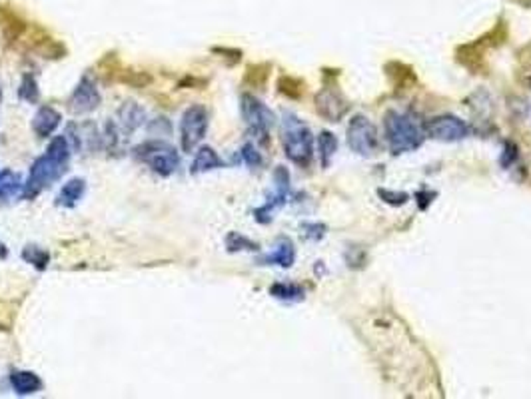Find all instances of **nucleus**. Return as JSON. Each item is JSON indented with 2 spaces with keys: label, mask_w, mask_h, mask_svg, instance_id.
<instances>
[{
  "label": "nucleus",
  "mask_w": 531,
  "mask_h": 399,
  "mask_svg": "<svg viewBox=\"0 0 531 399\" xmlns=\"http://www.w3.org/2000/svg\"><path fill=\"white\" fill-rule=\"evenodd\" d=\"M383 126H385V140L393 154L412 152L415 148L422 146L424 142L425 128L420 126V122L407 112L390 110L383 116Z\"/></svg>",
  "instance_id": "1"
},
{
  "label": "nucleus",
  "mask_w": 531,
  "mask_h": 399,
  "mask_svg": "<svg viewBox=\"0 0 531 399\" xmlns=\"http://www.w3.org/2000/svg\"><path fill=\"white\" fill-rule=\"evenodd\" d=\"M284 150H286V156L297 164V166H302V168H306L310 162H312V154H314V150H312V132H310V128L294 114H284Z\"/></svg>",
  "instance_id": "2"
},
{
  "label": "nucleus",
  "mask_w": 531,
  "mask_h": 399,
  "mask_svg": "<svg viewBox=\"0 0 531 399\" xmlns=\"http://www.w3.org/2000/svg\"><path fill=\"white\" fill-rule=\"evenodd\" d=\"M134 156L140 162L148 164L154 172H158L160 176H170L174 170L178 168L180 160H178V152L174 146L162 142V140H150L140 146L134 148Z\"/></svg>",
  "instance_id": "3"
},
{
  "label": "nucleus",
  "mask_w": 531,
  "mask_h": 399,
  "mask_svg": "<svg viewBox=\"0 0 531 399\" xmlns=\"http://www.w3.org/2000/svg\"><path fill=\"white\" fill-rule=\"evenodd\" d=\"M66 170V162L58 160V158L50 156L48 152L40 156L31 168V176L24 188V198H34L38 196L44 188H48L53 182L60 178Z\"/></svg>",
  "instance_id": "4"
},
{
  "label": "nucleus",
  "mask_w": 531,
  "mask_h": 399,
  "mask_svg": "<svg viewBox=\"0 0 531 399\" xmlns=\"http://www.w3.org/2000/svg\"><path fill=\"white\" fill-rule=\"evenodd\" d=\"M206 130H208V112H206V108H204L202 104L190 106V108L184 112V116H182V150H184V152H192L194 148L202 142Z\"/></svg>",
  "instance_id": "5"
},
{
  "label": "nucleus",
  "mask_w": 531,
  "mask_h": 399,
  "mask_svg": "<svg viewBox=\"0 0 531 399\" xmlns=\"http://www.w3.org/2000/svg\"><path fill=\"white\" fill-rule=\"evenodd\" d=\"M242 116L250 132L256 138H260L264 144H268V130L274 124V114L260 100H256L254 96L244 94L242 96Z\"/></svg>",
  "instance_id": "6"
},
{
  "label": "nucleus",
  "mask_w": 531,
  "mask_h": 399,
  "mask_svg": "<svg viewBox=\"0 0 531 399\" xmlns=\"http://www.w3.org/2000/svg\"><path fill=\"white\" fill-rule=\"evenodd\" d=\"M348 144L361 156H373L378 152V132L366 116H356L350 122Z\"/></svg>",
  "instance_id": "7"
},
{
  "label": "nucleus",
  "mask_w": 531,
  "mask_h": 399,
  "mask_svg": "<svg viewBox=\"0 0 531 399\" xmlns=\"http://www.w3.org/2000/svg\"><path fill=\"white\" fill-rule=\"evenodd\" d=\"M425 134L442 142H457L469 134V126L456 116H437L425 124Z\"/></svg>",
  "instance_id": "8"
},
{
  "label": "nucleus",
  "mask_w": 531,
  "mask_h": 399,
  "mask_svg": "<svg viewBox=\"0 0 531 399\" xmlns=\"http://www.w3.org/2000/svg\"><path fill=\"white\" fill-rule=\"evenodd\" d=\"M316 110L328 122H340L341 118L350 112V104L340 92L332 88H324L316 94Z\"/></svg>",
  "instance_id": "9"
},
{
  "label": "nucleus",
  "mask_w": 531,
  "mask_h": 399,
  "mask_svg": "<svg viewBox=\"0 0 531 399\" xmlns=\"http://www.w3.org/2000/svg\"><path fill=\"white\" fill-rule=\"evenodd\" d=\"M98 104H100V92L96 88L94 80L90 76H82V80L78 82L75 94L70 98V108L78 114H84V112L94 110Z\"/></svg>",
  "instance_id": "10"
},
{
  "label": "nucleus",
  "mask_w": 531,
  "mask_h": 399,
  "mask_svg": "<svg viewBox=\"0 0 531 399\" xmlns=\"http://www.w3.org/2000/svg\"><path fill=\"white\" fill-rule=\"evenodd\" d=\"M58 124H60V114L54 110L53 106H43L32 118V130L40 138L50 136L58 128Z\"/></svg>",
  "instance_id": "11"
},
{
  "label": "nucleus",
  "mask_w": 531,
  "mask_h": 399,
  "mask_svg": "<svg viewBox=\"0 0 531 399\" xmlns=\"http://www.w3.org/2000/svg\"><path fill=\"white\" fill-rule=\"evenodd\" d=\"M142 122H144V110L138 104L124 102L122 108L118 110V124L122 126V130L126 134H130V132H134L138 126H142Z\"/></svg>",
  "instance_id": "12"
},
{
  "label": "nucleus",
  "mask_w": 531,
  "mask_h": 399,
  "mask_svg": "<svg viewBox=\"0 0 531 399\" xmlns=\"http://www.w3.org/2000/svg\"><path fill=\"white\" fill-rule=\"evenodd\" d=\"M11 383L18 395H31L43 389V379L32 371H16L11 376Z\"/></svg>",
  "instance_id": "13"
},
{
  "label": "nucleus",
  "mask_w": 531,
  "mask_h": 399,
  "mask_svg": "<svg viewBox=\"0 0 531 399\" xmlns=\"http://www.w3.org/2000/svg\"><path fill=\"white\" fill-rule=\"evenodd\" d=\"M222 166V158L218 156L210 146H202L196 152V158L192 162V174H200L206 170H214Z\"/></svg>",
  "instance_id": "14"
},
{
  "label": "nucleus",
  "mask_w": 531,
  "mask_h": 399,
  "mask_svg": "<svg viewBox=\"0 0 531 399\" xmlns=\"http://www.w3.org/2000/svg\"><path fill=\"white\" fill-rule=\"evenodd\" d=\"M294 258H296V252H294V246H292V242L286 240V238H282V240L278 242L276 250L266 256L264 262L278 263V266H282V268H290V266L294 263Z\"/></svg>",
  "instance_id": "15"
},
{
  "label": "nucleus",
  "mask_w": 531,
  "mask_h": 399,
  "mask_svg": "<svg viewBox=\"0 0 531 399\" xmlns=\"http://www.w3.org/2000/svg\"><path fill=\"white\" fill-rule=\"evenodd\" d=\"M84 188V180L72 178L68 184H64L62 190H60V194H58V204H60V206H66V208H72L76 202L82 198Z\"/></svg>",
  "instance_id": "16"
},
{
  "label": "nucleus",
  "mask_w": 531,
  "mask_h": 399,
  "mask_svg": "<svg viewBox=\"0 0 531 399\" xmlns=\"http://www.w3.org/2000/svg\"><path fill=\"white\" fill-rule=\"evenodd\" d=\"M22 190V182L18 174H14L12 170H2L0 172V198L11 200L14 198Z\"/></svg>",
  "instance_id": "17"
},
{
  "label": "nucleus",
  "mask_w": 531,
  "mask_h": 399,
  "mask_svg": "<svg viewBox=\"0 0 531 399\" xmlns=\"http://www.w3.org/2000/svg\"><path fill=\"white\" fill-rule=\"evenodd\" d=\"M278 88H280L282 94H286L292 100H297L304 94V82L300 78H294V76H282L280 82H278Z\"/></svg>",
  "instance_id": "18"
},
{
  "label": "nucleus",
  "mask_w": 531,
  "mask_h": 399,
  "mask_svg": "<svg viewBox=\"0 0 531 399\" xmlns=\"http://www.w3.org/2000/svg\"><path fill=\"white\" fill-rule=\"evenodd\" d=\"M319 152H322V164H324V168L329 166V162H332V156L336 154V148H338V140L336 136L332 134V132H322L319 134Z\"/></svg>",
  "instance_id": "19"
},
{
  "label": "nucleus",
  "mask_w": 531,
  "mask_h": 399,
  "mask_svg": "<svg viewBox=\"0 0 531 399\" xmlns=\"http://www.w3.org/2000/svg\"><path fill=\"white\" fill-rule=\"evenodd\" d=\"M268 74H270V66L268 64H254V66H248L246 70V84L254 86V88H262L268 80Z\"/></svg>",
  "instance_id": "20"
},
{
  "label": "nucleus",
  "mask_w": 531,
  "mask_h": 399,
  "mask_svg": "<svg viewBox=\"0 0 531 399\" xmlns=\"http://www.w3.org/2000/svg\"><path fill=\"white\" fill-rule=\"evenodd\" d=\"M270 294L274 297H280V300H288V302H296V300H302L304 297V290L296 284H276L270 288Z\"/></svg>",
  "instance_id": "21"
},
{
  "label": "nucleus",
  "mask_w": 531,
  "mask_h": 399,
  "mask_svg": "<svg viewBox=\"0 0 531 399\" xmlns=\"http://www.w3.org/2000/svg\"><path fill=\"white\" fill-rule=\"evenodd\" d=\"M22 258H24L26 262H31L34 268H38V270H44V268L48 266V260H50L48 252L43 250V248H38V246H28V248H24Z\"/></svg>",
  "instance_id": "22"
},
{
  "label": "nucleus",
  "mask_w": 531,
  "mask_h": 399,
  "mask_svg": "<svg viewBox=\"0 0 531 399\" xmlns=\"http://www.w3.org/2000/svg\"><path fill=\"white\" fill-rule=\"evenodd\" d=\"M18 96H21L22 100H26V102H38L40 90H38V84H36L34 76L26 74V76L22 78V84L21 88H18Z\"/></svg>",
  "instance_id": "23"
},
{
  "label": "nucleus",
  "mask_w": 531,
  "mask_h": 399,
  "mask_svg": "<svg viewBox=\"0 0 531 399\" xmlns=\"http://www.w3.org/2000/svg\"><path fill=\"white\" fill-rule=\"evenodd\" d=\"M226 248L230 250V252H238V250H258V246H256L252 240H248L244 238L242 234H228V238H226Z\"/></svg>",
  "instance_id": "24"
},
{
  "label": "nucleus",
  "mask_w": 531,
  "mask_h": 399,
  "mask_svg": "<svg viewBox=\"0 0 531 399\" xmlns=\"http://www.w3.org/2000/svg\"><path fill=\"white\" fill-rule=\"evenodd\" d=\"M120 80L126 82V84L134 86V88H142V86H148L152 82V76L146 72H124Z\"/></svg>",
  "instance_id": "25"
},
{
  "label": "nucleus",
  "mask_w": 531,
  "mask_h": 399,
  "mask_svg": "<svg viewBox=\"0 0 531 399\" xmlns=\"http://www.w3.org/2000/svg\"><path fill=\"white\" fill-rule=\"evenodd\" d=\"M242 158H244V162L250 168L262 166V156H260V152H258L252 144H246V146L242 148Z\"/></svg>",
  "instance_id": "26"
},
{
  "label": "nucleus",
  "mask_w": 531,
  "mask_h": 399,
  "mask_svg": "<svg viewBox=\"0 0 531 399\" xmlns=\"http://www.w3.org/2000/svg\"><path fill=\"white\" fill-rule=\"evenodd\" d=\"M380 196L385 198L383 202H388V204H392V206H402L405 204V200H407V194L404 192H392V190H380Z\"/></svg>",
  "instance_id": "27"
},
{
  "label": "nucleus",
  "mask_w": 531,
  "mask_h": 399,
  "mask_svg": "<svg viewBox=\"0 0 531 399\" xmlns=\"http://www.w3.org/2000/svg\"><path fill=\"white\" fill-rule=\"evenodd\" d=\"M515 158H518V146H515L513 142H510V140H508V142H503V158H501L503 166L508 168Z\"/></svg>",
  "instance_id": "28"
},
{
  "label": "nucleus",
  "mask_w": 531,
  "mask_h": 399,
  "mask_svg": "<svg viewBox=\"0 0 531 399\" xmlns=\"http://www.w3.org/2000/svg\"><path fill=\"white\" fill-rule=\"evenodd\" d=\"M304 228L310 230L306 231V238H310V240H319L326 234V226L324 224H304Z\"/></svg>",
  "instance_id": "29"
}]
</instances>
